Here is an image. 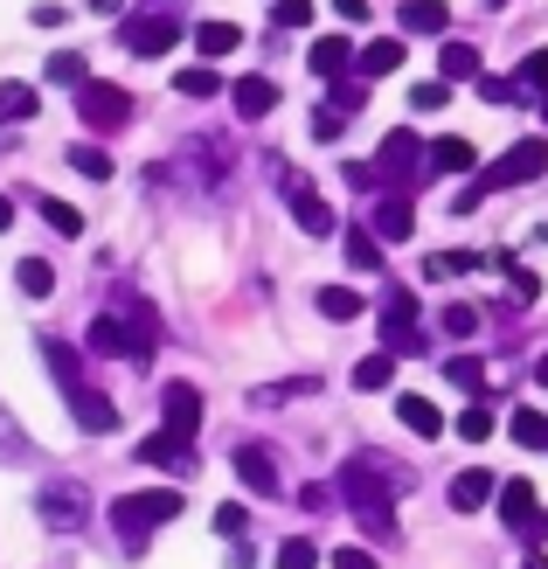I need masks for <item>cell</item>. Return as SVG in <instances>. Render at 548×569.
<instances>
[{
  "label": "cell",
  "mask_w": 548,
  "mask_h": 569,
  "mask_svg": "<svg viewBox=\"0 0 548 569\" xmlns=\"http://www.w3.org/2000/svg\"><path fill=\"white\" fill-rule=\"evenodd\" d=\"M348 63H355V42L348 36H320V42H312V70H320V77H340Z\"/></svg>",
  "instance_id": "obj_25"
},
{
  "label": "cell",
  "mask_w": 548,
  "mask_h": 569,
  "mask_svg": "<svg viewBox=\"0 0 548 569\" xmlns=\"http://www.w3.org/2000/svg\"><path fill=\"white\" fill-rule=\"evenodd\" d=\"M28 21H36V28H63V8H56V0H42V8L28 14Z\"/></svg>",
  "instance_id": "obj_50"
},
{
  "label": "cell",
  "mask_w": 548,
  "mask_h": 569,
  "mask_svg": "<svg viewBox=\"0 0 548 569\" xmlns=\"http://www.w3.org/2000/svg\"><path fill=\"white\" fill-rule=\"evenodd\" d=\"M91 355H126V320L119 312H98L91 320Z\"/></svg>",
  "instance_id": "obj_30"
},
{
  "label": "cell",
  "mask_w": 548,
  "mask_h": 569,
  "mask_svg": "<svg viewBox=\"0 0 548 569\" xmlns=\"http://www.w3.org/2000/svg\"><path fill=\"white\" fill-rule=\"evenodd\" d=\"M175 42H181V21L167 14V8H153V14L126 21V49H132V56H167Z\"/></svg>",
  "instance_id": "obj_8"
},
{
  "label": "cell",
  "mask_w": 548,
  "mask_h": 569,
  "mask_svg": "<svg viewBox=\"0 0 548 569\" xmlns=\"http://www.w3.org/2000/svg\"><path fill=\"white\" fill-rule=\"evenodd\" d=\"M49 83H91V70H83L77 49H56V56H49Z\"/></svg>",
  "instance_id": "obj_37"
},
{
  "label": "cell",
  "mask_w": 548,
  "mask_h": 569,
  "mask_svg": "<svg viewBox=\"0 0 548 569\" xmlns=\"http://www.w3.org/2000/svg\"><path fill=\"white\" fill-rule=\"evenodd\" d=\"M237 472H243V487L257 493V500H271V493H285V479H278V459L265 445H237Z\"/></svg>",
  "instance_id": "obj_14"
},
{
  "label": "cell",
  "mask_w": 548,
  "mask_h": 569,
  "mask_svg": "<svg viewBox=\"0 0 548 569\" xmlns=\"http://www.w3.org/2000/svg\"><path fill=\"white\" fill-rule=\"evenodd\" d=\"M438 77H445V83H479V49H472V42H445Z\"/></svg>",
  "instance_id": "obj_24"
},
{
  "label": "cell",
  "mask_w": 548,
  "mask_h": 569,
  "mask_svg": "<svg viewBox=\"0 0 548 569\" xmlns=\"http://www.w3.org/2000/svg\"><path fill=\"white\" fill-rule=\"evenodd\" d=\"M535 382H541V389H548V355H541V361H535Z\"/></svg>",
  "instance_id": "obj_55"
},
{
  "label": "cell",
  "mask_w": 548,
  "mask_h": 569,
  "mask_svg": "<svg viewBox=\"0 0 548 569\" xmlns=\"http://www.w3.org/2000/svg\"><path fill=\"white\" fill-rule=\"evenodd\" d=\"M389 70H402V36H382L361 49V77H389Z\"/></svg>",
  "instance_id": "obj_26"
},
{
  "label": "cell",
  "mask_w": 548,
  "mask_h": 569,
  "mask_svg": "<svg viewBox=\"0 0 548 569\" xmlns=\"http://www.w3.org/2000/svg\"><path fill=\"white\" fill-rule=\"evenodd\" d=\"M396 21L410 28V36H445V28H451V8H445V0H402Z\"/></svg>",
  "instance_id": "obj_21"
},
{
  "label": "cell",
  "mask_w": 548,
  "mask_h": 569,
  "mask_svg": "<svg viewBox=\"0 0 548 569\" xmlns=\"http://www.w3.org/2000/svg\"><path fill=\"white\" fill-rule=\"evenodd\" d=\"M229 91H237V111H243V119H271V111H278V83H271V77H237Z\"/></svg>",
  "instance_id": "obj_20"
},
{
  "label": "cell",
  "mask_w": 548,
  "mask_h": 569,
  "mask_svg": "<svg viewBox=\"0 0 548 569\" xmlns=\"http://www.w3.org/2000/svg\"><path fill=\"white\" fill-rule=\"evenodd\" d=\"M8 222H14V202H8V194H0V230H8Z\"/></svg>",
  "instance_id": "obj_54"
},
{
  "label": "cell",
  "mask_w": 548,
  "mask_h": 569,
  "mask_svg": "<svg viewBox=\"0 0 548 569\" xmlns=\"http://www.w3.org/2000/svg\"><path fill=\"white\" fill-rule=\"evenodd\" d=\"M458 438H466V445H486V438H494V410L472 403L466 417H458Z\"/></svg>",
  "instance_id": "obj_39"
},
{
  "label": "cell",
  "mask_w": 548,
  "mask_h": 569,
  "mask_svg": "<svg viewBox=\"0 0 548 569\" xmlns=\"http://www.w3.org/2000/svg\"><path fill=\"white\" fill-rule=\"evenodd\" d=\"M368 230L375 237H382V243H402V237H410L417 230V209H410V194H375V209H368Z\"/></svg>",
  "instance_id": "obj_10"
},
{
  "label": "cell",
  "mask_w": 548,
  "mask_h": 569,
  "mask_svg": "<svg viewBox=\"0 0 548 569\" xmlns=\"http://www.w3.org/2000/svg\"><path fill=\"white\" fill-rule=\"evenodd\" d=\"M195 49H201V63H222V56L243 49V28L237 21H201L195 28Z\"/></svg>",
  "instance_id": "obj_19"
},
{
  "label": "cell",
  "mask_w": 548,
  "mask_h": 569,
  "mask_svg": "<svg viewBox=\"0 0 548 569\" xmlns=\"http://www.w3.org/2000/svg\"><path fill=\"white\" fill-rule=\"evenodd\" d=\"M14 284H21L28 299H49V292H56V264H49V258H21V264H14Z\"/></svg>",
  "instance_id": "obj_27"
},
{
  "label": "cell",
  "mask_w": 548,
  "mask_h": 569,
  "mask_svg": "<svg viewBox=\"0 0 548 569\" xmlns=\"http://www.w3.org/2000/svg\"><path fill=\"white\" fill-rule=\"evenodd\" d=\"M333 569H375L368 549H333Z\"/></svg>",
  "instance_id": "obj_49"
},
{
  "label": "cell",
  "mask_w": 548,
  "mask_h": 569,
  "mask_svg": "<svg viewBox=\"0 0 548 569\" xmlns=\"http://www.w3.org/2000/svg\"><path fill=\"white\" fill-rule=\"evenodd\" d=\"M396 417L410 423L417 438H438V431H445V410L430 403V396H396Z\"/></svg>",
  "instance_id": "obj_22"
},
{
  "label": "cell",
  "mask_w": 548,
  "mask_h": 569,
  "mask_svg": "<svg viewBox=\"0 0 548 569\" xmlns=\"http://www.w3.org/2000/svg\"><path fill=\"white\" fill-rule=\"evenodd\" d=\"M42 98H36V83H0V119H36Z\"/></svg>",
  "instance_id": "obj_29"
},
{
  "label": "cell",
  "mask_w": 548,
  "mask_h": 569,
  "mask_svg": "<svg viewBox=\"0 0 548 569\" xmlns=\"http://www.w3.org/2000/svg\"><path fill=\"white\" fill-rule=\"evenodd\" d=\"M548 174V147H541V139H521V147H514L507 160H494V167H486V181L479 188H466V194H458V216H472L479 202H486V188H528V181H541Z\"/></svg>",
  "instance_id": "obj_2"
},
{
  "label": "cell",
  "mask_w": 548,
  "mask_h": 569,
  "mask_svg": "<svg viewBox=\"0 0 548 569\" xmlns=\"http://www.w3.org/2000/svg\"><path fill=\"white\" fill-rule=\"evenodd\" d=\"M438 320H445V333H451V340H472V333H479V306H466V299H451V306L438 312Z\"/></svg>",
  "instance_id": "obj_35"
},
{
  "label": "cell",
  "mask_w": 548,
  "mask_h": 569,
  "mask_svg": "<svg viewBox=\"0 0 548 569\" xmlns=\"http://www.w3.org/2000/svg\"><path fill=\"white\" fill-rule=\"evenodd\" d=\"M42 361H49V376H56V389H83V355L70 348V340H56V333H42Z\"/></svg>",
  "instance_id": "obj_18"
},
{
  "label": "cell",
  "mask_w": 548,
  "mask_h": 569,
  "mask_svg": "<svg viewBox=\"0 0 548 569\" xmlns=\"http://www.w3.org/2000/svg\"><path fill=\"white\" fill-rule=\"evenodd\" d=\"M36 507H42L49 528H77V521H83V493H77V487H49Z\"/></svg>",
  "instance_id": "obj_23"
},
{
  "label": "cell",
  "mask_w": 548,
  "mask_h": 569,
  "mask_svg": "<svg viewBox=\"0 0 548 569\" xmlns=\"http://www.w3.org/2000/svg\"><path fill=\"white\" fill-rule=\"evenodd\" d=\"M500 493V472H486V466H466V472H451V515H479L486 500Z\"/></svg>",
  "instance_id": "obj_13"
},
{
  "label": "cell",
  "mask_w": 548,
  "mask_h": 569,
  "mask_svg": "<svg viewBox=\"0 0 548 569\" xmlns=\"http://www.w3.org/2000/svg\"><path fill=\"white\" fill-rule=\"evenodd\" d=\"M333 14L340 21H368V0H333Z\"/></svg>",
  "instance_id": "obj_52"
},
{
  "label": "cell",
  "mask_w": 548,
  "mask_h": 569,
  "mask_svg": "<svg viewBox=\"0 0 548 569\" xmlns=\"http://www.w3.org/2000/svg\"><path fill=\"white\" fill-rule=\"evenodd\" d=\"M389 382H396V355H389V348L355 361V389H389Z\"/></svg>",
  "instance_id": "obj_28"
},
{
  "label": "cell",
  "mask_w": 548,
  "mask_h": 569,
  "mask_svg": "<svg viewBox=\"0 0 548 569\" xmlns=\"http://www.w3.org/2000/svg\"><path fill=\"white\" fill-rule=\"evenodd\" d=\"M320 312H327V320H340V327H348L355 312H361V292H348V284H327V292H320Z\"/></svg>",
  "instance_id": "obj_33"
},
{
  "label": "cell",
  "mask_w": 548,
  "mask_h": 569,
  "mask_svg": "<svg viewBox=\"0 0 548 569\" xmlns=\"http://www.w3.org/2000/svg\"><path fill=\"white\" fill-rule=\"evenodd\" d=\"M410 487V472H389L382 459H355V466H340V500L355 507V521L368 542H396V493Z\"/></svg>",
  "instance_id": "obj_1"
},
{
  "label": "cell",
  "mask_w": 548,
  "mask_h": 569,
  "mask_svg": "<svg viewBox=\"0 0 548 569\" xmlns=\"http://www.w3.org/2000/svg\"><path fill=\"white\" fill-rule=\"evenodd\" d=\"M139 466L195 472V438H175V431H153V438H139Z\"/></svg>",
  "instance_id": "obj_15"
},
{
  "label": "cell",
  "mask_w": 548,
  "mask_h": 569,
  "mask_svg": "<svg viewBox=\"0 0 548 569\" xmlns=\"http://www.w3.org/2000/svg\"><path fill=\"white\" fill-rule=\"evenodd\" d=\"M424 278H430V284H445V278H458V264H451V250H445V258H424Z\"/></svg>",
  "instance_id": "obj_48"
},
{
  "label": "cell",
  "mask_w": 548,
  "mask_h": 569,
  "mask_svg": "<svg viewBox=\"0 0 548 569\" xmlns=\"http://www.w3.org/2000/svg\"><path fill=\"white\" fill-rule=\"evenodd\" d=\"M445 376H451L458 389H466V396H479V389H486V361H479V355H451Z\"/></svg>",
  "instance_id": "obj_36"
},
{
  "label": "cell",
  "mask_w": 548,
  "mask_h": 569,
  "mask_svg": "<svg viewBox=\"0 0 548 569\" xmlns=\"http://www.w3.org/2000/svg\"><path fill=\"white\" fill-rule=\"evenodd\" d=\"M312 139H340V111H320V119H312Z\"/></svg>",
  "instance_id": "obj_51"
},
{
  "label": "cell",
  "mask_w": 548,
  "mask_h": 569,
  "mask_svg": "<svg viewBox=\"0 0 548 569\" xmlns=\"http://www.w3.org/2000/svg\"><path fill=\"white\" fill-rule=\"evenodd\" d=\"M479 98L486 104H514L521 98V77H479Z\"/></svg>",
  "instance_id": "obj_42"
},
{
  "label": "cell",
  "mask_w": 548,
  "mask_h": 569,
  "mask_svg": "<svg viewBox=\"0 0 548 569\" xmlns=\"http://www.w3.org/2000/svg\"><path fill=\"white\" fill-rule=\"evenodd\" d=\"M70 410H77V423H83L91 438L119 431V410H111V396H104V389H91V382H83V389H70Z\"/></svg>",
  "instance_id": "obj_17"
},
{
  "label": "cell",
  "mask_w": 548,
  "mask_h": 569,
  "mask_svg": "<svg viewBox=\"0 0 548 569\" xmlns=\"http://www.w3.org/2000/svg\"><path fill=\"white\" fill-rule=\"evenodd\" d=\"M312 562H320V549H312L306 535H292V542L278 549V569H312Z\"/></svg>",
  "instance_id": "obj_41"
},
{
  "label": "cell",
  "mask_w": 548,
  "mask_h": 569,
  "mask_svg": "<svg viewBox=\"0 0 548 569\" xmlns=\"http://www.w3.org/2000/svg\"><path fill=\"white\" fill-rule=\"evenodd\" d=\"M424 153H430V139H417V132H389L382 153H375V181H410V174H424Z\"/></svg>",
  "instance_id": "obj_7"
},
{
  "label": "cell",
  "mask_w": 548,
  "mask_h": 569,
  "mask_svg": "<svg viewBox=\"0 0 548 569\" xmlns=\"http://www.w3.org/2000/svg\"><path fill=\"white\" fill-rule=\"evenodd\" d=\"M175 91H181V98H216V91H222V77H216L209 63H195V70L175 77Z\"/></svg>",
  "instance_id": "obj_34"
},
{
  "label": "cell",
  "mask_w": 548,
  "mask_h": 569,
  "mask_svg": "<svg viewBox=\"0 0 548 569\" xmlns=\"http://www.w3.org/2000/svg\"><path fill=\"white\" fill-rule=\"evenodd\" d=\"M348 264L355 271H382V237H375V230H348Z\"/></svg>",
  "instance_id": "obj_31"
},
{
  "label": "cell",
  "mask_w": 548,
  "mask_h": 569,
  "mask_svg": "<svg viewBox=\"0 0 548 569\" xmlns=\"http://www.w3.org/2000/svg\"><path fill=\"white\" fill-rule=\"evenodd\" d=\"M271 21L278 28H306L312 21V0H271Z\"/></svg>",
  "instance_id": "obj_43"
},
{
  "label": "cell",
  "mask_w": 548,
  "mask_h": 569,
  "mask_svg": "<svg viewBox=\"0 0 548 569\" xmlns=\"http://www.w3.org/2000/svg\"><path fill=\"white\" fill-rule=\"evenodd\" d=\"M541 119H548V98H541Z\"/></svg>",
  "instance_id": "obj_58"
},
{
  "label": "cell",
  "mask_w": 548,
  "mask_h": 569,
  "mask_svg": "<svg viewBox=\"0 0 548 569\" xmlns=\"http://www.w3.org/2000/svg\"><path fill=\"white\" fill-rule=\"evenodd\" d=\"M181 487H139V493H119L111 500V528L119 535H153L167 521H181Z\"/></svg>",
  "instance_id": "obj_3"
},
{
  "label": "cell",
  "mask_w": 548,
  "mask_h": 569,
  "mask_svg": "<svg viewBox=\"0 0 548 569\" xmlns=\"http://www.w3.org/2000/svg\"><path fill=\"white\" fill-rule=\"evenodd\" d=\"M160 417H167V431H175V438H195L201 431V389L195 382H167L160 389Z\"/></svg>",
  "instance_id": "obj_11"
},
{
  "label": "cell",
  "mask_w": 548,
  "mask_h": 569,
  "mask_svg": "<svg viewBox=\"0 0 548 569\" xmlns=\"http://www.w3.org/2000/svg\"><path fill=\"white\" fill-rule=\"evenodd\" d=\"M445 98H451V91H445V77H430V83H417V91H410L417 111H445Z\"/></svg>",
  "instance_id": "obj_46"
},
{
  "label": "cell",
  "mask_w": 548,
  "mask_h": 569,
  "mask_svg": "<svg viewBox=\"0 0 548 569\" xmlns=\"http://www.w3.org/2000/svg\"><path fill=\"white\" fill-rule=\"evenodd\" d=\"M77 111H83V126H91V132H119L132 119V98L119 91V83L91 77V83H77Z\"/></svg>",
  "instance_id": "obj_4"
},
{
  "label": "cell",
  "mask_w": 548,
  "mask_h": 569,
  "mask_svg": "<svg viewBox=\"0 0 548 569\" xmlns=\"http://www.w3.org/2000/svg\"><path fill=\"white\" fill-rule=\"evenodd\" d=\"M500 271H507V284H514V299H521V306H535V299H541V278H535L528 264H500Z\"/></svg>",
  "instance_id": "obj_40"
},
{
  "label": "cell",
  "mask_w": 548,
  "mask_h": 569,
  "mask_svg": "<svg viewBox=\"0 0 548 569\" xmlns=\"http://www.w3.org/2000/svg\"><path fill=\"white\" fill-rule=\"evenodd\" d=\"M500 515H507V535H521L528 549L548 535V515H541V500H535L528 479H507V487H500Z\"/></svg>",
  "instance_id": "obj_6"
},
{
  "label": "cell",
  "mask_w": 548,
  "mask_h": 569,
  "mask_svg": "<svg viewBox=\"0 0 548 569\" xmlns=\"http://www.w3.org/2000/svg\"><path fill=\"white\" fill-rule=\"evenodd\" d=\"M521 569H548V556H528V562H521Z\"/></svg>",
  "instance_id": "obj_56"
},
{
  "label": "cell",
  "mask_w": 548,
  "mask_h": 569,
  "mask_svg": "<svg viewBox=\"0 0 548 569\" xmlns=\"http://www.w3.org/2000/svg\"><path fill=\"white\" fill-rule=\"evenodd\" d=\"M472 167H479V147H472V139H458V132L430 139V153H424V174H472Z\"/></svg>",
  "instance_id": "obj_16"
},
{
  "label": "cell",
  "mask_w": 548,
  "mask_h": 569,
  "mask_svg": "<svg viewBox=\"0 0 548 569\" xmlns=\"http://www.w3.org/2000/svg\"><path fill=\"white\" fill-rule=\"evenodd\" d=\"M153 8H181V0H153Z\"/></svg>",
  "instance_id": "obj_57"
},
{
  "label": "cell",
  "mask_w": 548,
  "mask_h": 569,
  "mask_svg": "<svg viewBox=\"0 0 548 569\" xmlns=\"http://www.w3.org/2000/svg\"><path fill=\"white\" fill-rule=\"evenodd\" d=\"M119 320H126V355H132L139 368H147V361L160 355V312H153V306H139V299H132V306L119 312Z\"/></svg>",
  "instance_id": "obj_12"
},
{
  "label": "cell",
  "mask_w": 548,
  "mask_h": 569,
  "mask_svg": "<svg viewBox=\"0 0 548 569\" xmlns=\"http://www.w3.org/2000/svg\"><path fill=\"white\" fill-rule=\"evenodd\" d=\"M494 8H507V0H494Z\"/></svg>",
  "instance_id": "obj_59"
},
{
  "label": "cell",
  "mask_w": 548,
  "mask_h": 569,
  "mask_svg": "<svg viewBox=\"0 0 548 569\" xmlns=\"http://www.w3.org/2000/svg\"><path fill=\"white\" fill-rule=\"evenodd\" d=\"M243 528H250V507L222 500V507H216V535H243Z\"/></svg>",
  "instance_id": "obj_45"
},
{
  "label": "cell",
  "mask_w": 548,
  "mask_h": 569,
  "mask_svg": "<svg viewBox=\"0 0 548 569\" xmlns=\"http://www.w3.org/2000/svg\"><path fill=\"white\" fill-rule=\"evenodd\" d=\"M126 8V0H91V14H119Z\"/></svg>",
  "instance_id": "obj_53"
},
{
  "label": "cell",
  "mask_w": 548,
  "mask_h": 569,
  "mask_svg": "<svg viewBox=\"0 0 548 569\" xmlns=\"http://www.w3.org/2000/svg\"><path fill=\"white\" fill-rule=\"evenodd\" d=\"M382 340H389V348H402V355L424 340V333H417V292H402V284L382 299Z\"/></svg>",
  "instance_id": "obj_9"
},
{
  "label": "cell",
  "mask_w": 548,
  "mask_h": 569,
  "mask_svg": "<svg viewBox=\"0 0 548 569\" xmlns=\"http://www.w3.org/2000/svg\"><path fill=\"white\" fill-rule=\"evenodd\" d=\"M507 431L521 438L528 451H548V417H541V410H514V423H507Z\"/></svg>",
  "instance_id": "obj_32"
},
{
  "label": "cell",
  "mask_w": 548,
  "mask_h": 569,
  "mask_svg": "<svg viewBox=\"0 0 548 569\" xmlns=\"http://www.w3.org/2000/svg\"><path fill=\"white\" fill-rule=\"evenodd\" d=\"M70 167H77L83 181H104V174H111V153H104V147H70Z\"/></svg>",
  "instance_id": "obj_38"
},
{
  "label": "cell",
  "mask_w": 548,
  "mask_h": 569,
  "mask_svg": "<svg viewBox=\"0 0 548 569\" xmlns=\"http://www.w3.org/2000/svg\"><path fill=\"white\" fill-rule=\"evenodd\" d=\"M42 222H49V230H63V237H77V230H83V216H77L70 202H42Z\"/></svg>",
  "instance_id": "obj_44"
},
{
  "label": "cell",
  "mask_w": 548,
  "mask_h": 569,
  "mask_svg": "<svg viewBox=\"0 0 548 569\" xmlns=\"http://www.w3.org/2000/svg\"><path fill=\"white\" fill-rule=\"evenodd\" d=\"M521 83H535V91H548V49H535L521 63Z\"/></svg>",
  "instance_id": "obj_47"
},
{
  "label": "cell",
  "mask_w": 548,
  "mask_h": 569,
  "mask_svg": "<svg viewBox=\"0 0 548 569\" xmlns=\"http://www.w3.org/2000/svg\"><path fill=\"white\" fill-rule=\"evenodd\" d=\"M278 188L292 194V222H299L306 237H333V230H340V216L320 202V188H306V174H292V167H278Z\"/></svg>",
  "instance_id": "obj_5"
}]
</instances>
